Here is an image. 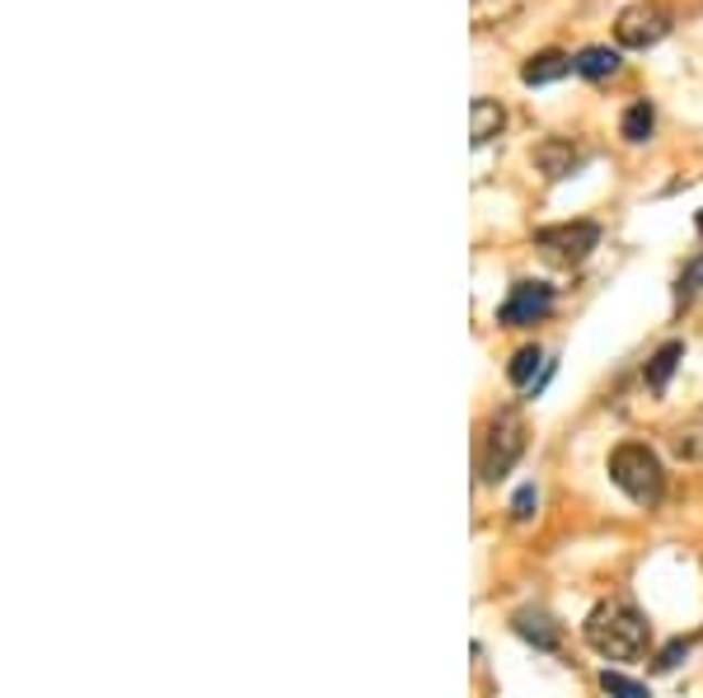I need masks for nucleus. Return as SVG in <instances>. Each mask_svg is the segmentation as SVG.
Returning <instances> with one entry per match:
<instances>
[{"instance_id": "1", "label": "nucleus", "mask_w": 703, "mask_h": 698, "mask_svg": "<svg viewBox=\"0 0 703 698\" xmlns=\"http://www.w3.org/2000/svg\"><path fill=\"white\" fill-rule=\"evenodd\" d=\"M581 637H586V647L605 656V661H638V656L652 647V628L629 601L596 605L591 614H586Z\"/></svg>"}, {"instance_id": "2", "label": "nucleus", "mask_w": 703, "mask_h": 698, "mask_svg": "<svg viewBox=\"0 0 703 698\" xmlns=\"http://www.w3.org/2000/svg\"><path fill=\"white\" fill-rule=\"evenodd\" d=\"M610 483L638 507H657L667 497V469H661L657 450L642 441H623L610 450Z\"/></svg>"}, {"instance_id": "3", "label": "nucleus", "mask_w": 703, "mask_h": 698, "mask_svg": "<svg viewBox=\"0 0 703 698\" xmlns=\"http://www.w3.org/2000/svg\"><path fill=\"white\" fill-rule=\"evenodd\" d=\"M521 455H525V423H521L516 408H502L493 423H487V431H483L479 478H483V483H502V478L516 469Z\"/></svg>"}, {"instance_id": "4", "label": "nucleus", "mask_w": 703, "mask_h": 698, "mask_svg": "<svg viewBox=\"0 0 703 698\" xmlns=\"http://www.w3.org/2000/svg\"><path fill=\"white\" fill-rule=\"evenodd\" d=\"M539 253L549 258L554 268H581L586 258L600 249V226L596 221H563V226H544L535 230Z\"/></svg>"}, {"instance_id": "5", "label": "nucleus", "mask_w": 703, "mask_h": 698, "mask_svg": "<svg viewBox=\"0 0 703 698\" xmlns=\"http://www.w3.org/2000/svg\"><path fill=\"white\" fill-rule=\"evenodd\" d=\"M554 310V287L544 282H516L512 291H506V301L497 305V324L502 329H531L539 324L544 314Z\"/></svg>"}, {"instance_id": "6", "label": "nucleus", "mask_w": 703, "mask_h": 698, "mask_svg": "<svg viewBox=\"0 0 703 698\" xmlns=\"http://www.w3.org/2000/svg\"><path fill=\"white\" fill-rule=\"evenodd\" d=\"M671 33V14L661 10V6H629L619 14V24H615V38H619V48H633V52H642V48H652V43H661V38Z\"/></svg>"}, {"instance_id": "7", "label": "nucleus", "mask_w": 703, "mask_h": 698, "mask_svg": "<svg viewBox=\"0 0 703 698\" xmlns=\"http://www.w3.org/2000/svg\"><path fill=\"white\" fill-rule=\"evenodd\" d=\"M577 165H581V150L573 142H563V136H549V142L535 146V169L544 178H568Z\"/></svg>"}, {"instance_id": "8", "label": "nucleus", "mask_w": 703, "mask_h": 698, "mask_svg": "<svg viewBox=\"0 0 703 698\" xmlns=\"http://www.w3.org/2000/svg\"><path fill=\"white\" fill-rule=\"evenodd\" d=\"M512 628L525 637V643H535L539 652H558V643H563V628L544 610H516L512 614Z\"/></svg>"}, {"instance_id": "9", "label": "nucleus", "mask_w": 703, "mask_h": 698, "mask_svg": "<svg viewBox=\"0 0 703 698\" xmlns=\"http://www.w3.org/2000/svg\"><path fill=\"white\" fill-rule=\"evenodd\" d=\"M502 123H506V113H502L497 98H474V113H469V142L487 146L502 132Z\"/></svg>"}, {"instance_id": "10", "label": "nucleus", "mask_w": 703, "mask_h": 698, "mask_svg": "<svg viewBox=\"0 0 703 698\" xmlns=\"http://www.w3.org/2000/svg\"><path fill=\"white\" fill-rule=\"evenodd\" d=\"M573 71V56H563V52H535L531 62L521 66V80L525 85H554V80H563Z\"/></svg>"}, {"instance_id": "11", "label": "nucleus", "mask_w": 703, "mask_h": 698, "mask_svg": "<svg viewBox=\"0 0 703 698\" xmlns=\"http://www.w3.org/2000/svg\"><path fill=\"white\" fill-rule=\"evenodd\" d=\"M573 71L586 75V80H610L619 71V52L615 48H581L573 56Z\"/></svg>"}, {"instance_id": "12", "label": "nucleus", "mask_w": 703, "mask_h": 698, "mask_svg": "<svg viewBox=\"0 0 703 698\" xmlns=\"http://www.w3.org/2000/svg\"><path fill=\"white\" fill-rule=\"evenodd\" d=\"M652 127H657V113H652V104L648 98H638V104H629V113H623V123H619V132H623V142H633V146H642L652 136Z\"/></svg>"}, {"instance_id": "13", "label": "nucleus", "mask_w": 703, "mask_h": 698, "mask_svg": "<svg viewBox=\"0 0 703 698\" xmlns=\"http://www.w3.org/2000/svg\"><path fill=\"white\" fill-rule=\"evenodd\" d=\"M680 356H685V343H667V347L652 356V362H648V385H652V389H667V385H671Z\"/></svg>"}, {"instance_id": "14", "label": "nucleus", "mask_w": 703, "mask_h": 698, "mask_svg": "<svg viewBox=\"0 0 703 698\" xmlns=\"http://www.w3.org/2000/svg\"><path fill=\"white\" fill-rule=\"evenodd\" d=\"M539 366H544V352H539V347H521V352L512 356V366H506V381L535 389V371H539Z\"/></svg>"}, {"instance_id": "15", "label": "nucleus", "mask_w": 703, "mask_h": 698, "mask_svg": "<svg viewBox=\"0 0 703 698\" xmlns=\"http://www.w3.org/2000/svg\"><path fill=\"white\" fill-rule=\"evenodd\" d=\"M671 446H675V455L680 460H703V413L694 417V423H685L675 436H671Z\"/></svg>"}, {"instance_id": "16", "label": "nucleus", "mask_w": 703, "mask_h": 698, "mask_svg": "<svg viewBox=\"0 0 703 698\" xmlns=\"http://www.w3.org/2000/svg\"><path fill=\"white\" fill-rule=\"evenodd\" d=\"M600 689L610 694V698H652V694H648V685L629 680L623 670H600Z\"/></svg>"}, {"instance_id": "17", "label": "nucleus", "mask_w": 703, "mask_h": 698, "mask_svg": "<svg viewBox=\"0 0 703 698\" xmlns=\"http://www.w3.org/2000/svg\"><path fill=\"white\" fill-rule=\"evenodd\" d=\"M690 647H694V637H675V643L671 647H661L657 652V661H652V670L657 675H667V670H675L680 661H685V656H690Z\"/></svg>"}, {"instance_id": "18", "label": "nucleus", "mask_w": 703, "mask_h": 698, "mask_svg": "<svg viewBox=\"0 0 703 698\" xmlns=\"http://www.w3.org/2000/svg\"><path fill=\"white\" fill-rule=\"evenodd\" d=\"M699 291H703V253H699L694 263L685 268V277H680V287H675V305H690Z\"/></svg>"}, {"instance_id": "19", "label": "nucleus", "mask_w": 703, "mask_h": 698, "mask_svg": "<svg viewBox=\"0 0 703 698\" xmlns=\"http://www.w3.org/2000/svg\"><path fill=\"white\" fill-rule=\"evenodd\" d=\"M535 507H539V492H535V483H525V488L512 497V507H506V511H512V521H516V525H525V521L535 515Z\"/></svg>"}, {"instance_id": "20", "label": "nucleus", "mask_w": 703, "mask_h": 698, "mask_svg": "<svg viewBox=\"0 0 703 698\" xmlns=\"http://www.w3.org/2000/svg\"><path fill=\"white\" fill-rule=\"evenodd\" d=\"M699 230H703V216H699Z\"/></svg>"}]
</instances>
